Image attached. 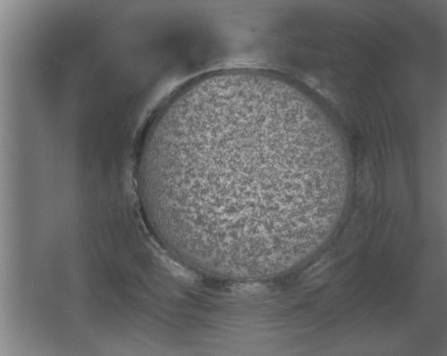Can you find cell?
Wrapping results in <instances>:
<instances>
[{
	"instance_id": "obj_1",
	"label": "cell",
	"mask_w": 447,
	"mask_h": 356,
	"mask_svg": "<svg viewBox=\"0 0 447 356\" xmlns=\"http://www.w3.org/2000/svg\"><path fill=\"white\" fill-rule=\"evenodd\" d=\"M289 118L245 107L207 120L163 157L159 188L176 227L221 254L276 253L310 222L322 200L287 182Z\"/></svg>"
}]
</instances>
